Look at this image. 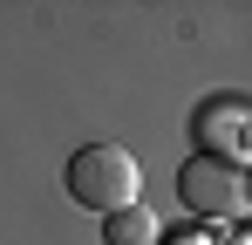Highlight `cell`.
I'll return each instance as SVG.
<instances>
[{
    "label": "cell",
    "instance_id": "6da1fadb",
    "mask_svg": "<svg viewBox=\"0 0 252 245\" xmlns=\"http://www.w3.org/2000/svg\"><path fill=\"white\" fill-rule=\"evenodd\" d=\"M62 184H68V198L82 204V211H123V204H136V191H143V170H136V157H129L123 143H82L75 157H68V170H62Z\"/></svg>",
    "mask_w": 252,
    "mask_h": 245
},
{
    "label": "cell",
    "instance_id": "7a4b0ae2",
    "mask_svg": "<svg viewBox=\"0 0 252 245\" xmlns=\"http://www.w3.org/2000/svg\"><path fill=\"white\" fill-rule=\"evenodd\" d=\"M177 204L191 211V218H211V225H225V218H239L252 204V184L239 163L225 157H191L184 170H177Z\"/></svg>",
    "mask_w": 252,
    "mask_h": 245
},
{
    "label": "cell",
    "instance_id": "3957f363",
    "mask_svg": "<svg viewBox=\"0 0 252 245\" xmlns=\"http://www.w3.org/2000/svg\"><path fill=\"white\" fill-rule=\"evenodd\" d=\"M191 129H198V157H225V163H246L252 157V109L232 102V95L205 102Z\"/></svg>",
    "mask_w": 252,
    "mask_h": 245
},
{
    "label": "cell",
    "instance_id": "277c9868",
    "mask_svg": "<svg viewBox=\"0 0 252 245\" xmlns=\"http://www.w3.org/2000/svg\"><path fill=\"white\" fill-rule=\"evenodd\" d=\"M102 245H164V232H157L150 204L136 198V204H123V211H109V218H102Z\"/></svg>",
    "mask_w": 252,
    "mask_h": 245
},
{
    "label": "cell",
    "instance_id": "5b68a950",
    "mask_svg": "<svg viewBox=\"0 0 252 245\" xmlns=\"http://www.w3.org/2000/svg\"><path fill=\"white\" fill-rule=\"evenodd\" d=\"M191 245H198V239H191Z\"/></svg>",
    "mask_w": 252,
    "mask_h": 245
}]
</instances>
